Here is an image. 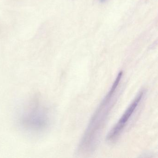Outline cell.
I'll use <instances>...</instances> for the list:
<instances>
[{
    "label": "cell",
    "mask_w": 158,
    "mask_h": 158,
    "mask_svg": "<svg viewBox=\"0 0 158 158\" xmlns=\"http://www.w3.org/2000/svg\"><path fill=\"white\" fill-rule=\"evenodd\" d=\"M123 74L122 71L118 73L110 90L108 92L92 117L80 144L79 148L81 150L85 151L92 150L98 143L99 133L103 127L110 111L112 107V104H110L112 98L115 93Z\"/></svg>",
    "instance_id": "cell-1"
},
{
    "label": "cell",
    "mask_w": 158,
    "mask_h": 158,
    "mask_svg": "<svg viewBox=\"0 0 158 158\" xmlns=\"http://www.w3.org/2000/svg\"><path fill=\"white\" fill-rule=\"evenodd\" d=\"M18 122L20 127L26 133L40 135L49 128L50 114L48 109L43 103L35 100L29 102L20 111Z\"/></svg>",
    "instance_id": "cell-2"
},
{
    "label": "cell",
    "mask_w": 158,
    "mask_h": 158,
    "mask_svg": "<svg viewBox=\"0 0 158 158\" xmlns=\"http://www.w3.org/2000/svg\"><path fill=\"white\" fill-rule=\"evenodd\" d=\"M145 90H142L139 92L136 97L134 99L132 103L130 104L129 107L127 108L118 123L112 128L110 131L107 137V140L112 141L120 135L126 126L128 120L132 115L135 110L137 107L138 105L144 96Z\"/></svg>",
    "instance_id": "cell-3"
},
{
    "label": "cell",
    "mask_w": 158,
    "mask_h": 158,
    "mask_svg": "<svg viewBox=\"0 0 158 158\" xmlns=\"http://www.w3.org/2000/svg\"><path fill=\"white\" fill-rule=\"evenodd\" d=\"M106 0H101V1L102 2H103L105 1Z\"/></svg>",
    "instance_id": "cell-4"
}]
</instances>
